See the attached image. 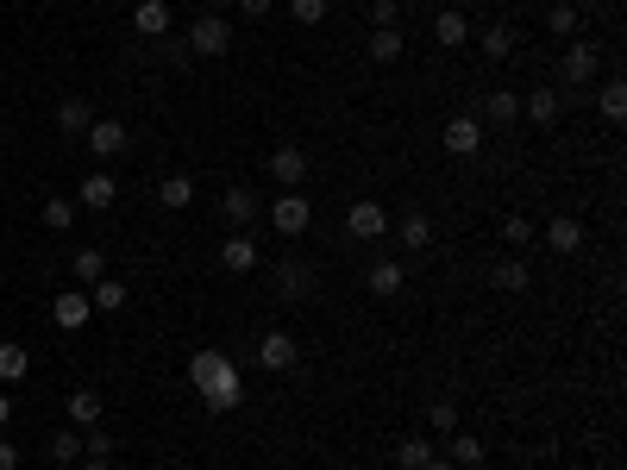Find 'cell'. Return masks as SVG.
<instances>
[{
	"mask_svg": "<svg viewBox=\"0 0 627 470\" xmlns=\"http://www.w3.org/2000/svg\"><path fill=\"white\" fill-rule=\"evenodd\" d=\"M232 19L226 13H201V19H189V57H226L232 51Z\"/></svg>",
	"mask_w": 627,
	"mask_h": 470,
	"instance_id": "cell-1",
	"label": "cell"
},
{
	"mask_svg": "<svg viewBox=\"0 0 627 470\" xmlns=\"http://www.w3.org/2000/svg\"><path fill=\"white\" fill-rule=\"evenodd\" d=\"M264 220L283 232V239H301V232L314 226V207H308V195H301V188H283V195L264 207Z\"/></svg>",
	"mask_w": 627,
	"mask_h": 470,
	"instance_id": "cell-2",
	"label": "cell"
},
{
	"mask_svg": "<svg viewBox=\"0 0 627 470\" xmlns=\"http://www.w3.org/2000/svg\"><path fill=\"white\" fill-rule=\"evenodd\" d=\"M195 395H201V408H207V414H232V408H239V402H245V383H239V364H232V358H226V364L214 370V383H207V389H195Z\"/></svg>",
	"mask_w": 627,
	"mask_h": 470,
	"instance_id": "cell-3",
	"label": "cell"
},
{
	"mask_svg": "<svg viewBox=\"0 0 627 470\" xmlns=\"http://www.w3.org/2000/svg\"><path fill=\"white\" fill-rule=\"evenodd\" d=\"M345 239H358V245L389 239V207L383 201H352V214H345Z\"/></svg>",
	"mask_w": 627,
	"mask_h": 470,
	"instance_id": "cell-4",
	"label": "cell"
},
{
	"mask_svg": "<svg viewBox=\"0 0 627 470\" xmlns=\"http://www.w3.org/2000/svg\"><path fill=\"white\" fill-rule=\"evenodd\" d=\"M483 138H490V132H483L477 113H452V120L439 126V145H446L452 157H477V151H483Z\"/></svg>",
	"mask_w": 627,
	"mask_h": 470,
	"instance_id": "cell-5",
	"label": "cell"
},
{
	"mask_svg": "<svg viewBox=\"0 0 627 470\" xmlns=\"http://www.w3.org/2000/svg\"><path fill=\"white\" fill-rule=\"evenodd\" d=\"M596 69H602L596 44L571 38V44H565V57H559V82H565V88H590V82H596Z\"/></svg>",
	"mask_w": 627,
	"mask_h": 470,
	"instance_id": "cell-6",
	"label": "cell"
},
{
	"mask_svg": "<svg viewBox=\"0 0 627 470\" xmlns=\"http://www.w3.org/2000/svg\"><path fill=\"white\" fill-rule=\"evenodd\" d=\"M308 170H314V163H308V151H301V145H276L270 151V182L276 188H301V182H308Z\"/></svg>",
	"mask_w": 627,
	"mask_h": 470,
	"instance_id": "cell-7",
	"label": "cell"
},
{
	"mask_svg": "<svg viewBox=\"0 0 627 470\" xmlns=\"http://www.w3.org/2000/svg\"><path fill=\"white\" fill-rule=\"evenodd\" d=\"M477 120H483V132H508V126H515L521 120V94L515 88H490V94H483V113H477Z\"/></svg>",
	"mask_w": 627,
	"mask_h": 470,
	"instance_id": "cell-8",
	"label": "cell"
},
{
	"mask_svg": "<svg viewBox=\"0 0 627 470\" xmlns=\"http://www.w3.org/2000/svg\"><path fill=\"white\" fill-rule=\"evenodd\" d=\"M540 239H546V251H559V257H577V251H584V220H577V214H552Z\"/></svg>",
	"mask_w": 627,
	"mask_h": 470,
	"instance_id": "cell-9",
	"label": "cell"
},
{
	"mask_svg": "<svg viewBox=\"0 0 627 470\" xmlns=\"http://www.w3.org/2000/svg\"><path fill=\"white\" fill-rule=\"evenodd\" d=\"M113 201H120V182H113L107 170H88L82 188H76V207H88V214H107Z\"/></svg>",
	"mask_w": 627,
	"mask_h": 470,
	"instance_id": "cell-10",
	"label": "cell"
},
{
	"mask_svg": "<svg viewBox=\"0 0 627 470\" xmlns=\"http://www.w3.org/2000/svg\"><path fill=\"white\" fill-rule=\"evenodd\" d=\"M88 314H95V308H88V289H63V295L51 301L57 333H82V326H88Z\"/></svg>",
	"mask_w": 627,
	"mask_h": 470,
	"instance_id": "cell-11",
	"label": "cell"
},
{
	"mask_svg": "<svg viewBox=\"0 0 627 470\" xmlns=\"http://www.w3.org/2000/svg\"><path fill=\"white\" fill-rule=\"evenodd\" d=\"M82 138H88V151H95V157H126V151H132V132H126L120 120H95Z\"/></svg>",
	"mask_w": 627,
	"mask_h": 470,
	"instance_id": "cell-12",
	"label": "cell"
},
{
	"mask_svg": "<svg viewBox=\"0 0 627 470\" xmlns=\"http://www.w3.org/2000/svg\"><path fill=\"white\" fill-rule=\"evenodd\" d=\"M521 113L546 132V126H559V120H565V94H559V88H533L527 101H521Z\"/></svg>",
	"mask_w": 627,
	"mask_h": 470,
	"instance_id": "cell-13",
	"label": "cell"
},
{
	"mask_svg": "<svg viewBox=\"0 0 627 470\" xmlns=\"http://www.w3.org/2000/svg\"><path fill=\"white\" fill-rule=\"evenodd\" d=\"M132 32L138 38H170V0H138L132 7Z\"/></svg>",
	"mask_w": 627,
	"mask_h": 470,
	"instance_id": "cell-14",
	"label": "cell"
},
{
	"mask_svg": "<svg viewBox=\"0 0 627 470\" xmlns=\"http://www.w3.org/2000/svg\"><path fill=\"white\" fill-rule=\"evenodd\" d=\"M220 214H226L232 226H239V232H245L251 220H264V201H258V195H251V188H226V195H220Z\"/></svg>",
	"mask_w": 627,
	"mask_h": 470,
	"instance_id": "cell-15",
	"label": "cell"
},
{
	"mask_svg": "<svg viewBox=\"0 0 627 470\" xmlns=\"http://www.w3.org/2000/svg\"><path fill=\"white\" fill-rule=\"evenodd\" d=\"M220 264L232 276H251V270H258V239H251V232H232V239L220 245Z\"/></svg>",
	"mask_w": 627,
	"mask_h": 470,
	"instance_id": "cell-16",
	"label": "cell"
},
{
	"mask_svg": "<svg viewBox=\"0 0 627 470\" xmlns=\"http://www.w3.org/2000/svg\"><path fill=\"white\" fill-rule=\"evenodd\" d=\"M433 38H439V51H458V44H471V19H464L458 7H439L433 13Z\"/></svg>",
	"mask_w": 627,
	"mask_h": 470,
	"instance_id": "cell-17",
	"label": "cell"
},
{
	"mask_svg": "<svg viewBox=\"0 0 627 470\" xmlns=\"http://www.w3.org/2000/svg\"><path fill=\"white\" fill-rule=\"evenodd\" d=\"M88 126H95V107L82 101V94H63L57 101V132H69V138H82Z\"/></svg>",
	"mask_w": 627,
	"mask_h": 470,
	"instance_id": "cell-18",
	"label": "cell"
},
{
	"mask_svg": "<svg viewBox=\"0 0 627 470\" xmlns=\"http://www.w3.org/2000/svg\"><path fill=\"white\" fill-rule=\"evenodd\" d=\"M295 358H301V351H295L289 333H264V339H258V364H264V370H295Z\"/></svg>",
	"mask_w": 627,
	"mask_h": 470,
	"instance_id": "cell-19",
	"label": "cell"
},
{
	"mask_svg": "<svg viewBox=\"0 0 627 470\" xmlns=\"http://www.w3.org/2000/svg\"><path fill=\"white\" fill-rule=\"evenodd\" d=\"M364 51H370V63H402V51H408V38H402V26H377V32H370V44H364Z\"/></svg>",
	"mask_w": 627,
	"mask_h": 470,
	"instance_id": "cell-20",
	"label": "cell"
},
{
	"mask_svg": "<svg viewBox=\"0 0 627 470\" xmlns=\"http://www.w3.org/2000/svg\"><path fill=\"white\" fill-rule=\"evenodd\" d=\"M276 295L283 301H308L314 295V270L308 264H276Z\"/></svg>",
	"mask_w": 627,
	"mask_h": 470,
	"instance_id": "cell-21",
	"label": "cell"
},
{
	"mask_svg": "<svg viewBox=\"0 0 627 470\" xmlns=\"http://www.w3.org/2000/svg\"><path fill=\"white\" fill-rule=\"evenodd\" d=\"M396 245H402V251H427V245H433V220L421 214V207L396 220Z\"/></svg>",
	"mask_w": 627,
	"mask_h": 470,
	"instance_id": "cell-22",
	"label": "cell"
},
{
	"mask_svg": "<svg viewBox=\"0 0 627 470\" xmlns=\"http://www.w3.org/2000/svg\"><path fill=\"white\" fill-rule=\"evenodd\" d=\"M402 282H408V270H402V264H389V257H383V264H370L364 289L377 295V301H389V295H402Z\"/></svg>",
	"mask_w": 627,
	"mask_h": 470,
	"instance_id": "cell-23",
	"label": "cell"
},
{
	"mask_svg": "<svg viewBox=\"0 0 627 470\" xmlns=\"http://www.w3.org/2000/svg\"><path fill=\"white\" fill-rule=\"evenodd\" d=\"M88 308H95V314H120V308H126V282H120V276L88 282Z\"/></svg>",
	"mask_w": 627,
	"mask_h": 470,
	"instance_id": "cell-24",
	"label": "cell"
},
{
	"mask_svg": "<svg viewBox=\"0 0 627 470\" xmlns=\"http://www.w3.org/2000/svg\"><path fill=\"white\" fill-rule=\"evenodd\" d=\"M490 282L502 295H521V289H533V270L521 264V257H502V264H490Z\"/></svg>",
	"mask_w": 627,
	"mask_h": 470,
	"instance_id": "cell-25",
	"label": "cell"
},
{
	"mask_svg": "<svg viewBox=\"0 0 627 470\" xmlns=\"http://www.w3.org/2000/svg\"><path fill=\"white\" fill-rule=\"evenodd\" d=\"M439 445H446V458H452L458 470H477L483 458H490V452H483V439H471V433H446Z\"/></svg>",
	"mask_w": 627,
	"mask_h": 470,
	"instance_id": "cell-26",
	"label": "cell"
},
{
	"mask_svg": "<svg viewBox=\"0 0 627 470\" xmlns=\"http://www.w3.org/2000/svg\"><path fill=\"white\" fill-rule=\"evenodd\" d=\"M26 370H32V351L19 339H0V383H26Z\"/></svg>",
	"mask_w": 627,
	"mask_h": 470,
	"instance_id": "cell-27",
	"label": "cell"
},
{
	"mask_svg": "<svg viewBox=\"0 0 627 470\" xmlns=\"http://www.w3.org/2000/svg\"><path fill=\"white\" fill-rule=\"evenodd\" d=\"M433 452H439V439H427V433H408V439L396 445V470H421Z\"/></svg>",
	"mask_w": 627,
	"mask_h": 470,
	"instance_id": "cell-28",
	"label": "cell"
},
{
	"mask_svg": "<svg viewBox=\"0 0 627 470\" xmlns=\"http://www.w3.org/2000/svg\"><path fill=\"white\" fill-rule=\"evenodd\" d=\"M477 44H483V57H490V63H508V57H515V26H483Z\"/></svg>",
	"mask_w": 627,
	"mask_h": 470,
	"instance_id": "cell-29",
	"label": "cell"
},
{
	"mask_svg": "<svg viewBox=\"0 0 627 470\" xmlns=\"http://www.w3.org/2000/svg\"><path fill=\"white\" fill-rule=\"evenodd\" d=\"M226 364V351L220 345H201L195 351V358H189V389H207V383H214V370Z\"/></svg>",
	"mask_w": 627,
	"mask_h": 470,
	"instance_id": "cell-30",
	"label": "cell"
},
{
	"mask_svg": "<svg viewBox=\"0 0 627 470\" xmlns=\"http://www.w3.org/2000/svg\"><path fill=\"white\" fill-rule=\"evenodd\" d=\"M69 420H76V427H95L101 420V389H69Z\"/></svg>",
	"mask_w": 627,
	"mask_h": 470,
	"instance_id": "cell-31",
	"label": "cell"
},
{
	"mask_svg": "<svg viewBox=\"0 0 627 470\" xmlns=\"http://www.w3.org/2000/svg\"><path fill=\"white\" fill-rule=\"evenodd\" d=\"M596 107H602V120H627V82L609 76V82L596 88Z\"/></svg>",
	"mask_w": 627,
	"mask_h": 470,
	"instance_id": "cell-32",
	"label": "cell"
},
{
	"mask_svg": "<svg viewBox=\"0 0 627 470\" xmlns=\"http://www.w3.org/2000/svg\"><path fill=\"white\" fill-rule=\"evenodd\" d=\"M157 201H164L170 214H182V207L195 201V182L189 176H164V182H157Z\"/></svg>",
	"mask_w": 627,
	"mask_h": 470,
	"instance_id": "cell-33",
	"label": "cell"
},
{
	"mask_svg": "<svg viewBox=\"0 0 627 470\" xmlns=\"http://www.w3.org/2000/svg\"><path fill=\"white\" fill-rule=\"evenodd\" d=\"M69 270H76V282L88 289V282H101V276H107V257H101L95 245H82L76 257H69Z\"/></svg>",
	"mask_w": 627,
	"mask_h": 470,
	"instance_id": "cell-34",
	"label": "cell"
},
{
	"mask_svg": "<svg viewBox=\"0 0 627 470\" xmlns=\"http://www.w3.org/2000/svg\"><path fill=\"white\" fill-rule=\"evenodd\" d=\"M502 239L521 251V245H533V239H540V226H533L527 214H508V220H502Z\"/></svg>",
	"mask_w": 627,
	"mask_h": 470,
	"instance_id": "cell-35",
	"label": "cell"
},
{
	"mask_svg": "<svg viewBox=\"0 0 627 470\" xmlns=\"http://www.w3.org/2000/svg\"><path fill=\"white\" fill-rule=\"evenodd\" d=\"M427 420H433V433H439V439L458 433V402H452V395H439V402L427 408Z\"/></svg>",
	"mask_w": 627,
	"mask_h": 470,
	"instance_id": "cell-36",
	"label": "cell"
},
{
	"mask_svg": "<svg viewBox=\"0 0 627 470\" xmlns=\"http://www.w3.org/2000/svg\"><path fill=\"white\" fill-rule=\"evenodd\" d=\"M44 226H51V232H69V226H76V201H44Z\"/></svg>",
	"mask_w": 627,
	"mask_h": 470,
	"instance_id": "cell-37",
	"label": "cell"
},
{
	"mask_svg": "<svg viewBox=\"0 0 627 470\" xmlns=\"http://www.w3.org/2000/svg\"><path fill=\"white\" fill-rule=\"evenodd\" d=\"M289 19L295 26H320V19H327V0H289Z\"/></svg>",
	"mask_w": 627,
	"mask_h": 470,
	"instance_id": "cell-38",
	"label": "cell"
},
{
	"mask_svg": "<svg viewBox=\"0 0 627 470\" xmlns=\"http://www.w3.org/2000/svg\"><path fill=\"white\" fill-rule=\"evenodd\" d=\"M546 32H559V38H571V32H577V7H571V0H559V7L546 13Z\"/></svg>",
	"mask_w": 627,
	"mask_h": 470,
	"instance_id": "cell-39",
	"label": "cell"
},
{
	"mask_svg": "<svg viewBox=\"0 0 627 470\" xmlns=\"http://www.w3.org/2000/svg\"><path fill=\"white\" fill-rule=\"evenodd\" d=\"M51 458L57 464H76L82 458V433H51Z\"/></svg>",
	"mask_w": 627,
	"mask_h": 470,
	"instance_id": "cell-40",
	"label": "cell"
},
{
	"mask_svg": "<svg viewBox=\"0 0 627 470\" xmlns=\"http://www.w3.org/2000/svg\"><path fill=\"white\" fill-rule=\"evenodd\" d=\"M402 19V0H370V26H396Z\"/></svg>",
	"mask_w": 627,
	"mask_h": 470,
	"instance_id": "cell-41",
	"label": "cell"
},
{
	"mask_svg": "<svg viewBox=\"0 0 627 470\" xmlns=\"http://www.w3.org/2000/svg\"><path fill=\"white\" fill-rule=\"evenodd\" d=\"M82 458H113V439L88 427V439H82Z\"/></svg>",
	"mask_w": 627,
	"mask_h": 470,
	"instance_id": "cell-42",
	"label": "cell"
},
{
	"mask_svg": "<svg viewBox=\"0 0 627 470\" xmlns=\"http://www.w3.org/2000/svg\"><path fill=\"white\" fill-rule=\"evenodd\" d=\"M239 13H245V19H270L276 0H239Z\"/></svg>",
	"mask_w": 627,
	"mask_h": 470,
	"instance_id": "cell-43",
	"label": "cell"
},
{
	"mask_svg": "<svg viewBox=\"0 0 627 470\" xmlns=\"http://www.w3.org/2000/svg\"><path fill=\"white\" fill-rule=\"evenodd\" d=\"M0 470H19V445L13 439H0Z\"/></svg>",
	"mask_w": 627,
	"mask_h": 470,
	"instance_id": "cell-44",
	"label": "cell"
},
{
	"mask_svg": "<svg viewBox=\"0 0 627 470\" xmlns=\"http://www.w3.org/2000/svg\"><path fill=\"white\" fill-rule=\"evenodd\" d=\"M7 420H13V395L0 389V427H7Z\"/></svg>",
	"mask_w": 627,
	"mask_h": 470,
	"instance_id": "cell-45",
	"label": "cell"
},
{
	"mask_svg": "<svg viewBox=\"0 0 627 470\" xmlns=\"http://www.w3.org/2000/svg\"><path fill=\"white\" fill-rule=\"evenodd\" d=\"M421 470H458V464H452V458H439V452H433V458H427Z\"/></svg>",
	"mask_w": 627,
	"mask_h": 470,
	"instance_id": "cell-46",
	"label": "cell"
},
{
	"mask_svg": "<svg viewBox=\"0 0 627 470\" xmlns=\"http://www.w3.org/2000/svg\"><path fill=\"white\" fill-rule=\"evenodd\" d=\"M76 470H113L107 458H76Z\"/></svg>",
	"mask_w": 627,
	"mask_h": 470,
	"instance_id": "cell-47",
	"label": "cell"
},
{
	"mask_svg": "<svg viewBox=\"0 0 627 470\" xmlns=\"http://www.w3.org/2000/svg\"><path fill=\"white\" fill-rule=\"evenodd\" d=\"M232 7H239V0H214V13H232Z\"/></svg>",
	"mask_w": 627,
	"mask_h": 470,
	"instance_id": "cell-48",
	"label": "cell"
}]
</instances>
